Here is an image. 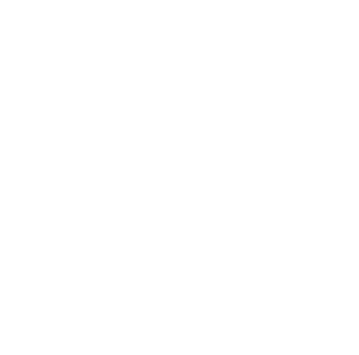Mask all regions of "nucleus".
I'll use <instances>...</instances> for the list:
<instances>
[]
</instances>
